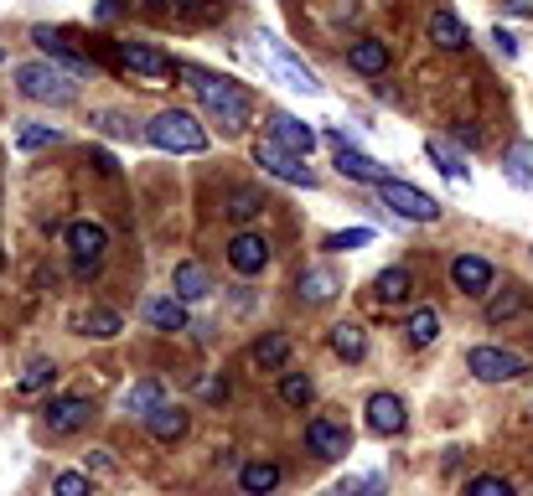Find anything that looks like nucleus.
<instances>
[{"label":"nucleus","mask_w":533,"mask_h":496,"mask_svg":"<svg viewBox=\"0 0 533 496\" xmlns=\"http://www.w3.org/2000/svg\"><path fill=\"white\" fill-rule=\"evenodd\" d=\"M182 78H192L197 104L207 109V119H218L228 135H244L249 124H254V99H249L244 83L218 78V73H202V68H187V62H182Z\"/></svg>","instance_id":"1"},{"label":"nucleus","mask_w":533,"mask_h":496,"mask_svg":"<svg viewBox=\"0 0 533 496\" xmlns=\"http://www.w3.org/2000/svg\"><path fill=\"white\" fill-rule=\"evenodd\" d=\"M16 88L26 93L32 104H52V109H68L78 104V78L63 73V68H52V62H16Z\"/></svg>","instance_id":"2"},{"label":"nucleus","mask_w":533,"mask_h":496,"mask_svg":"<svg viewBox=\"0 0 533 496\" xmlns=\"http://www.w3.org/2000/svg\"><path fill=\"white\" fill-rule=\"evenodd\" d=\"M145 140H151L156 150H166V155H202L207 150V130L187 109H161L151 124H145Z\"/></svg>","instance_id":"3"},{"label":"nucleus","mask_w":533,"mask_h":496,"mask_svg":"<svg viewBox=\"0 0 533 496\" xmlns=\"http://www.w3.org/2000/svg\"><path fill=\"white\" fill-rule=\"evenodd\" d=\"M373 192H378V202H383V207H389V212L399 217V223H435V217H440V202H435L430 192H420V186L399 181V176L378 181Z\"/></svg>","instance_id":"4"},{"label":"nucleus","mask_w":533,"mask_h":496,"mask_svg":"<svg viewBox=\"0 0 533 496\" xmlns=\"http://www.w3.org/2000/svg\"><path fill=\"white\" fill-rule=\"evenodd\" d=\"M254 166L270 171V176L285 181V186H301V192H316V186H321V176L306 166V155H295V150H285V145H275V140H259V145H254Z\"/></svg>","instance_id":"5"},{"label":"nucleus","mask_w":533,"mask_h":496,"mask_svg":"<svg viewBox=\"0 0 533 496\" xmlns=\"http://www.w3.org/2000/svg\"><path fill=\"white\" fill-rule=\"evenodd\" d=\"M114 62H120L125 73L145 78V83H166V78L182 73V62H171V57H166L161 47H151V42H114Z\"/></svg>","instance_id":"6"},{"label":"nucleus","mask_w":533,"mask_h":496,"mask_svg":"<svg viewBox=\"0 0 533 496\" xmlns=\"http://www.w3.org/2000/svg\"><path fill=\"white\" fill-rule=\"evenodd\" d=\"M466 367L477 372L482 383H513V378H523V372H528V357L508 352V347H471Z\"/></svg>","instance_id":"7"},{"label":"nucleus","mask_w":533,"mask_h":496,"mask_svg":"<svg viewBox=\"0 0 533 496\" xmlns=\"http://www.w3.org/2000/svg\"><path fill=\"white\" fill-rule=\"evenodd\" d=\"M259 42H264V52H270V68L285 78V88H295V93H321V78L275 37V31H259Z\"/></svg>","instance_id":"8"},{"label":"nucleus","mask_w":533,"mask_h":496,"mask_svg":"<svg viewBox=\"0 0 533 496\" xmlns=\"http://www.w3.org/2000/svg\"><path fill=\"white\" fill-rule=\"evenodd\" d=\"M32 42L47 52V62H52V68H63V73H73V78H88V73H94V62H88V57H78V52L68 47V37H63V31H52V26H32Z\"/></svg>","instance_id":"9"},{"label":"nucleus","mask_w":533,"mask_h":496,"mask_svg":"<svg viewBox=\"0 0 533 496\" xmlns=\"http://www.w3.org/2000/svg\"><path fill=\"white\" fill-rule=\"evenodd\" d=\"M228 264H233V274H264V264H270V238L264 233H233L228 238Z\"/></svg>","instance_id":"10"},{"label":"nucleus","mask_w":533,"mask_h":496,"mask_svg":"<svg viewBox=\"0 0 533 496\" xmlns=\"http://www.w3.org/2000/svg\"><path fill=\"white\" fill-rule=\"evenodd\" d=\"M270 140H275V145H285V150H295V155H311L321 135L311 130L306 119H295V114L275 109V114H270Z\"/></svg>","instance_id":"11"},{"label":"nucleus","mask_w":533,"mask_h":496,"mask_svg":"<svg viewBox=\"0 0 533 496\" xmlns=\"http://www.w3.org/2000/svg\"><path fill=\"white\" fill-rule=\"evenodd\" d=\"M451 285L461 295H487L497 285V269L487 259H477V254H461V259H451Z\"/></svg>","instance_id":"12"},{"label":"nucleus","mask_w":533,"mask_h":496,"mask_svg":"<svg viewBox=\"0 0 533 496\" xmlns=\"http://www.w3.org/2000/svg\"><path fill=\"white\" fill-rule=\"evenodd\" d=\"M404 424H409V409H404V398L399 393H373L368 398V429L373 434H404Z\"/></svg>","instance_id":"13"},{"label":"nucleus","mask_w":533,"mask_h":496,"mask_svg":"<svg viewBox=\"0 0 533 496\" xmlns=\"http://www.w3.org/2000/svg\"><path fill=\"white\" fill-rule=\"evenodd\" d=\"M88 414H94V403L78 398V393H63V398L47 403V429H52V434H73V429L88 424Z\"/></svg>","instance_id":"14"},{"label":"nucleus","mask_w":533,"mask_h":496,"mask_svg":"<svg viewBox=\"0 0 533 496\" xmlns=\"http://www.w3.org/2000/svg\"><path fill=\"white\" fill-rule=\"evenodd\" d=\"M306 450H311L316 460H342V455H347V429L332 424V419H311V424H306Z\"/></svg>","instance_id":"15"},{"label":"nucleus","mask_w":533,"mask_h":496,"mask_svg":"<svg viewBox=\"0 0 533 496\" xmlns=\"http://www.w3.org/2000/svg\"><path fill=\"white\" fill-rule=\"evenodd\" d=\"M171 295L182 300V305L207 300V295H213V279H207V269H202L197 259H182V264L171 269Z\"/></svg>","instance_id":"16"},{"label":"nucleus","mask_w":533,"mask_h":496,"mask_svg":"<svg viewBox=\"0 0 533 496\" xmlns=\"http://www.w3.org/2000/svg\"><path fill=\"white\" fill-rule=\"evenodd\" d=\"M337 150V171L347 176V181H363V186H378V181H389V171H383L373 155H363V150H352V145H332Z\"/></svg>","instance_id":"17"},{"label":"nucleus","mask_w":533,"mask_h":496,"mask_svg":"<svg viewBox=\"0 0 533 496\" xmlns=\"http://www.w3.org/2000/svg\"><path fill=\"white\" fill-rule=\"evenodd\" d=\"M347 68L363 73V78H383V68H389V47H383L378 37H358L347 47Z\"/></svg>","instance_id":"18"},{"label":"nucleus","mask_w":533,"mask_h":496,"mask_svg":"<svg viewBox=\"0 0 533 496\" xmlns=\"http://www.w3.org/2000/svg\"><path fill=\"white\" fill-rule=\"evenodd\" d=\"M430 42L440 47V52H461L466 42H471V31H466V21L456 16V11H430Z\"/></svg>","instance_id":"19"},{"label":"nucleus","mask_w":533,"mask_h":496,"mask_svg":"<svg viewBox=\"0 0 533 496\" xmlns=\"http://www.w3.org/2000/svg\"><path fill=\"white\" fill-rule=\"evenodd\" d=\"M140 316L151 321L156 331H187V305L176 300V295H156V300H145V305H140Z\"/></svg>","instance_id":"20"},{"label":"nucleus","mask_w":533,"mask_h":496,"mask_svg":"<svg viewBox=\"0 0 533 496\" xmlns=\"http://www.w3.org/2000/svg\"><path fill=\"white\" fill-rule=\"evenodd\" d=\"M63 233H68L73 254H99V259H104V248H109V228H104V223H94V217H78V223H68Z\"/></svg>","instance_id":"21"},{"label":"nucleus","mask_w":533,"mask_h":496,"mask_svg":"<svg viewBox=\"0 0 533 496\" xmlns=\"http://www.w3.org/2000/svg\"><path fill=\"white\" fill-rule=\"evenodd\" d=\"M280 486V465L275 460H249V465H239V491L244 496H270Z\"/></svg>","instance_id":"22"},{"label":"nucleus","mask_w":533,"mask_h":496,"mask_svg":"<svg viewBox=\"0 0 533 496\" xmlns=\"http://www.w3.org/2000/svg\"><path fill=\"white\" fill-rule=\"evenodd\" d=\"M373 290H378V305H404V300L414 295V274H409L404 264H394V269H383V274L373 279Z\"/></svg>","instance_id":"23"},{"label":"nucleus","mask_w":533,"mask_h":496,"mask_svg":"<svg viewBox=\"0 0 533 496\" xmlns=\"http://www.w3.org/2000/svg\"><path fill=\"white\" fill-rule=\"evenodd\" d=\"M425 155H430V161L440 166V176H451V181H466L471 176V166H466V155L451 145V140H440V135H430L425 140Z\"/></svg>","instance_id":"24"},{"label":"nucleus","mask_w":533,"mask_h":496,"mask_svg":"<svg viewBox=\"0 0 533 496\" xmlns=\"http://www.w3.org/2000/svg\"><path fill=\"white\" fill-rule=\"evenodd\" d=\"M295 290H301V300H306V305H327V300L342 290V279H337L332 269H306Z\"/></svg>","instance_id":"25"},{"label":"nucleus","mask_w":533,"mask_h":496,"mask_svg":"<svg viewBox=\"0 0 533 496\" xmlns=\"http://www.w3.org/2000/svg\"><path fill=\"white\" fill-rule=\"evenodd\" d=\"M502 176H508L513 186H523V192H533V145H528V140H513V145H508Z\"/></svg>","instance_id":"26"},{"label":"nucleus","mask_w":533,"mask_h":496,"mask_svg":"<svg viewBox=\"0 0 533 496\" xmlns=\"http://www.w3.org/2000/svg\"><path fill=\"white\" fill-rule=\"evenodd\" d=\"M57 140H63V130H57V124H42V119H26L21 130H16V150L21 155H37V150H47Z\"/></svg>","instance_id":"27"},{"label":"nucleus","mask_w":533,"mask_h":496,"mask_svg":"<svg viewBox=\"0 0 533 496\" xmlns=\"http://www.w3.org/2000/svg\"><path fill=\"white\" fill-rule=\"evenodd\" d=\"M125 409H130V414H140V419H151L156 409H166V388H161L156 378H145V383H135V388L125 393Z\"/></svg>","instance_id":"28"},{"label":"nucleus","mask_w":533,"mask_h":496,"mask_svg":"<svg viewBox=\"0 0 533 496\" xmlns=\"http://www.w3.org/2000/svg\"><path fill=\"white\" fill-rule=\"evenodd\" d=\"M145 429H151L161 445H176V440H182V434H187V414L176 409V403H166V409H156L151 419H145Z\"/></svg>","instance_id":"29"},{"label":"nucleus","mask_w":533,"mask_h":496,"mask_svg":"<svg viewBox=\"0 0 533 496\" xmlns=\"http://www.w3.org/2000/svg\"><path fill=\"white\" fill-rule=\"evenodd\" d=\"M523 310H528V295H523L518 285H508L502 295H492V300H487V310H482V316H487V326H502V321L523 316Z\"/></svg>","instance_id":"30"},{"label":"nucleus","mask_w":533,"mask_h":496,"mask_svg":"<svg viewBox=\"0 0 533 496\" xmlns=\"http://www.w3.org/2000/svg\"><path fill=\"white\" fill-rule=\"evenodd\" d=\"M332 352H337L342 362H363V357H368V336H363V326H352V321L332 326Z\"/></svg>","instance_id":"31"},{"label":"nucleus","mask_w":533,"mask_h":496,"mask_svg":"<svg viewBox=\"0 0 533 496\" xmlns=\"http://www.w3.org/2000/svg\"><path fill=\"white\" fill-rule=\"evenodd\" d=\"M264 207H270V202H264V192H254V186H233L223 212L233 217V223H254V217H259Z\"/></svg>","instance_id":"32"},{"label":"nucleus","mask_w":533,"mask_h":496,"mask_svg":"<svg viewBox=\"0 0 533 496\" xmlns=\"http://www.w3.org/2000/svg\"><path fill=\"white\" fill-rule=\"evenodd\" d=\"M254 362H259L264 372H285V362H290V336H280V331L259 336V347H254Z\"/></svg>","instance_id":"33"},{"label":"nucleus","mask_w":533,"mask_h":496,"mask_svg":"<svg viewBox=\"0 0 533 496\" xmlns=\"http://www.w3.org/2000/svg\"><path fill=\"white\" fill-rule=\"evenodd\" d=\"M94 130L109 135V140H120V145H130V140L140 135V130H135V119L120 114V109H94Z\"/></svg>","instance_id":"34"},{"label":"nucleus","mask_w":533,"mask_h":496,"mask_svg":"<svg viewBox=\"0 0 533 496\" xmlns=\"http://www.w3.org/2000/svg\"><path fill=\"white\" fill-rule=\"evenodd\" d=\"M88 336H99V341H109V336H120L125 331V316H120V310H109V305H94V310H88V316L78 321Z\"/></svg>","instance_id":"35"},{"label":"nucleus","mask_w":533,"mask_h":496,"mask_svg":"<svg viewBox=\"0 0 533 496\" xmlns=\"http://www.w3.org/2000/svg\"><path fill=\"white\" fill-rule=\"evenodd\" d=\"M52 378H57V362H52V357H37V362L16 378V393H21V398H32V393L52 388Z\"/></svg>","instance_id":"36"},{"label":"nucleus","mask_w":533,"mask_h":496,"mask_svg":"<svg viewBox=\"0 0 533 496\" xmlns=\"http://www.w3.org/2000/svg\"><path fill=\"white\" fill-rule=\"evenodd\" d=\"M389 491V476L383 471H368V476H342L337 486H332V496H383Z\"/></svg>","instance_id":"37"},{"label":"nucleus","mask_w":533,"mask_h":496,"mask_svg":"<svg viewBox=\"0 0 533 496\" xmlns=\"http://www.w3.org/2000/svg\"><path fill=\"white\" fill-rule=\"evenodd\" d=\"M409 341H414V347H430V341L440 336V310L435 305H420V310H414V316H409Z\"/></svg>","instance_id":"38"},{"label":"nucleus","mask_w":533,"mask_h":496,"mask_svg":"<svg viewBox=\"0 0 533 496\" xmlns=\"http://www.w3.org/2000/svg\"><path fill=\"white\" fill-rule=\"evenodd\" d=\"M311 398H316V383L306 378V372H280V403H290V409H306Z\"/></svg>","instance_id":"39"},{"label":"nucleus","mask_w":533,"mask_h":496,"mask_svg":"<svg viewBox=\"0 0 533 496\" xmlns=\"http://www.w3.org/2000/svg\"><path fill=\"white\" fill-rule=\"evenodd\" d=\"M52 496H94V481H88L83 471H63L52 481Z\"/></svg>","instance_id":"40"},{"label":"nucleus","mask_w":533,"mask_h":496,"mask_svg":"<svg viewBox=\"0 0 533 496\" xmlns=\"http://www.w3.org/2000/svg\"><path fill=\"white\" fill-rule=\"evenodd\" d=\"M466 496H513V486L502 476H471L466 481Z\"/></svg>","instance_id":"41"},{"label":"nucleus","mask_w":533,"mask_h":496,"mask_svg":"<svg viewBox=\"0 0 533 496\" xmlns=\"http://www.w3.org/2000/svg\"><path fill=\"white\" fill-rule=\"evenodd\" d=\"M368 238H373L368 228H342V233H332V238H327V248H337V254H347V248H363Z\"/></svg>","instance_id":"42"},{"label":"nucleus","mask_w":533,"mask_h":496,"mask_svg":"<svg viewBox=\"0 0 533 496\" xmlns=\"http://www.w3.org/2000/svg\"><path fill=\"white\" fill-rule=\"evenodd\" d=\"M187 16L192 21H223V0H192Z\"/></svg>","instance_id":"43"},{"label":"nucleus","mask_w":533,"mask_h":496,"mask_svg":"<svg viewBox=\"0 0 533 496\" xmlns=\"http://www.w3.org/2000/svg\"><path fill=\"white\" fill-rule=\"evenodd\" d=\"M492 42H497V52H502V57H508V62L518 57V37H513V31H508V26H492Z\"/></svg>","instance_id":"44"},{"label":"nucleus","mask_w":533,"mask_h":496,"mask_svg":"<svg viewBox=\"0 0 533 496\" xmlns=\"http://www.w3.org/2000/svg\"><path fill=\"white\" fill-rule=\"evenodd\" d=\"M197 393H202L207 403H223V398H228V383H223V378H202V388H197Z\"/></svg>","instance_id":"45"},{"label":"nucleus","mask_w":533,"mask_h":496,"mask_svg":"<svg viewBox=\"0 0 533 496\" xmlns=\"http://www.w3.org/2000/svg\"><path fill=\"white\" fill-rule=\"evenodd\" d=\"M73 259H78V264H73V269H78V279H94V274H99V264H104L99 254H73Z\"/></svg>","instance_id":"46"},{"label":"nucleus","mask_w":533,"mask_h":496,"mask_svg":"<svg viewBox=\"0 0 533 496\" xmlns=\"http://www.w3.org/2000/svg\"><path fill=\"white\" fill-rule=\"evenodd\" d=\"M125 16V0H99V11H94V21H120Z\"/></svg>","instance_id":"47"},{"label":"nucleus","mask_w":533,"mask_h":496,"mask_svg":"<svg viewBox=\"0 0 533 496\" xmlns=\"http://www.w3.org/2000/svg\"><path fill=\"white\" fill-rule=\"evenodd\" d=\"M88 471H99V476H109V471H114V460H109V450H88Z\"/></svg>","instance_id":"48"},{"label":"nucleus","mask_w":533,"mask_h":496,"mask_svg":"<svg viewBox=\"0 0 533 496\" xmlns=\"http://www.w3.org/2000/svg\"><path fill=\"white\" fill-rule=\"evenodd\" d=\"M456 140L471 150V145H482V130H466V124H461V130H456Z\"/></svg>","instance_id":"49"},{"label":"nucleus","mask_w":533,"mask_h":496,"mask_svg":"<svg viewBox=\"0 0 533 496\" xmlns=\"http://www.w3.org/2000/svg\"><path fill=\"white\" fill-rule=\"evenodd\" d=\"M94 166H99V171H104V176H114V171H120V166H114V155H104V150H99V155H94Z\"/></svg>","instance_id":"50"},{"label":"nucleus","mask_w":533,"mask_h":496,"mask_svg":"<svg viewBox=\"0 0 533 496\" xmlns=\"http://www.w3.org/2000/svg\"><path fill=\"white\" fill-rule=\"evenodd\" d=\"M513 6V16H533V0H508Z\"/></svg>","instance_id":"51"},{"label":"nucleus","mask_w":533,"mask_h":496,"mask_svg":"<svg viewBox=\"0 0 533 496\" xmlns=\"http://www.w3.org/2000/svg\"><path fill=\"white\" fill-rule=\"evenodd\" d=\"M151 6H176V0H151Z\"/></svg>","instance_id":"52"},{"label":"nucleus","mask_w":533,"mask_h":496,"mask_svg":"<svg viewBox=\"0 0 533 496\" xmlns=\"http://www.w3.org/2000/svg\"><path fill=\"white\" fill-rule=\"evenodd\" d=\"M0 62H6V47H0Z\"/></svg>","instance_id":"53"}]
</instances>
